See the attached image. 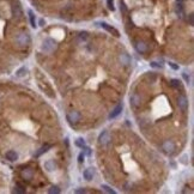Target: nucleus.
Here are the masks:
<instances>
[{"label":"nucleus","mask_w":194,"mask_h":194,"mask_svg":"<svg viewBox=\"0 0 194 194\" xmlns=\"http://www.w3.org/2000/svg\"><path fill=\"white\" fill-rule=\"evenodd\" d=\"M30 41H31L30 36L28 35L26 32H20L16 37V42H17V44H19L20 47H26V46H29Z\"/></svg>","instance_id":"1"},{"label":"nucleus","mask_w":194,"mask_h":194,"mask_svg":"<svg viewBox=\"0 0 194 194\" xmlns=\"http://www.w3.org/2000/svg\"><path fill=\"white\" fill-rule=\"evenodd\" d=\"M162 150L165 153H168V155H172V153L175 151V144H174V141H172V140H165L163 144H162Z\"/></svg>","instance_id":"2"},{"label":"nucleus","mask_w":194,"mask_h":194,"mask_svg":"<svg viewBox=\"0 0 194 194\" xmlns=\"http://www.w3.org/2000/svg\"><path fill=\"white\" fill-rule=\"evenodd\" d=\"M55 47H56V43H55V41L54 40H52V38H47L46 41L43 42V46H42V49L44 50V52H53V50L55 49Z\"/></svg>","instance_id":"3"},{"label":"nucleus","mask_w":194,"mask_h":194,"mask_svg":"<svg viewBox=\"0 0 194 194\" xmlns=\"http://www.w3.org/2000/svg\"><path fill=\"white\" fill-rule=\"evenodd\" d=\"M98 143L102 146H107L110 143V134L108 131H103L98 137Z\"/></svg>","instance_id":"4"},{"label":"nucleus","mask_w":194,"mask_h":194,"mask_svg":"<svg viewBox=\"0 0 194 194\" xmlns=\"http://www.w3.org/2000/svg\"><path fill=\"white\" fill-rule=\"evenodd\" d=\"M178 106H179V108L182 112H187V109H188V100H187L186 96L181 95V96L178 97Z\"/></svg>","instance_id":"5"},{"label":"nucleus","mask_w":194,"mask_h":194,"mask_svg":"<svg viewBox=\"0 0 194 194\" xmlns=\"http://www.w3.org/2000/svg\"><path fill=\"white\" fill-rule=\"evenodd\" d=\"M134 48H135V50L138 53H140V54H145L146 52H147V44L144 42V41H135L134 42Z\"/></svg>","instance_id":"6"},{"label":"nucleus","mask_w":194,"mask_h":194,"mask_svg":"<svg viewBox=\"0 0 194 194\" xmlns=\"http://www.w3.org/2000/svg\"><path fill=\"white\" fill-rule=\"evenodd\" d=\"M12 15L15 16V18H22L23 11H22V7L18 1H15L12 4Z\"/></svg>","instance_id":"7"},{"label":"nucleus","mask_w":194,"mask_h":194,"mask_svg":"<svg viewBox=\"0 0 194 194\" xmlns=\"http://www.w3.org/2000/svg\"><path fill=\"white\" fill-rule=\"evenodd\" d=\"M81 114H79L78 112H70L67 114V120L70 121L71 123H77L81 121Z\"/></svg>","instance_id":"8"},{"label":"nucleus","mask_w":194,"mask_h":194,"mask_svg":"<svg viewBox=\"0 0 194 194\" xmlns=\"http://www.w3.org/2000/svg\"><path fill=\"white\" fill-rule=\"evenodd\" d=\"M101 26L103 28V29H106L108 32H110L112 35H114L115 37H119L120 36V34H119V31L115 29V28H113V26H110L109 24H107V23H101Z\"/></svg>","instance_id":"9"},{"label":"nucleus","mask_w":194,"mask_h":194,"mask_svg":"<svg viewBox=\"0 0 194 194\" xmlns=\"http://www.w3.org/2000/svg\"><path fill=\"white\" fill-rule=\"evenodd\" d=\"M20 175H22V178L24 179V180H31L32 179V176H34V170L32 169H23L22 170V173H20Z\"/></svg>","instance_id":"10"},{"label":"nucleus","mask_w":194,"mask_h":194,"mask_svg":"<svg viewBox=\"0 0 194 194\" xmlns=\"http://www.w3.org/2000/svg\"><path fill=\"white\" fill-rule=\"evenodd\" d=\"M5 156H6V159H9L10 162H15V161H17V159H18V153H17L16 151H13V150L7 151Z\"/></svg>","instance_id":"11"},{"label":"nucleus","mask_w":194,"mask_h":194,"mask_svg":"<svg viewBox=\"0 0 194 194\" xmlns=\"http://www.w3.org/2000/svg\"><path fill=\"white\" fill-rule=\"evenodd\" d=\"M121 112H122V104H117V106L115 107V109H114V110L110 113L109 119H115Z\"/></svg>","instance_id":"12"},{"label":"nucleus","mask_w":194,"mask_h":194,"mask_svg":"<svg viewBox=\"0 0 194 194\" xmlns=\"http://www.w3.org/2000/svg\"><path fill=\"white\" fill-rule=\"evenodd\" d=\"M83 175H84V179H85V180H88V181L92 180V178H94V170H92V168L85 169L84 173H83Z\"/></svg>","instance_id":"13"},{"label":"nucleus","mask_w":194,"mask_h":194,"mask_svg":"<svg viewBox=\"0 0 194 194\" xmlns=\"http://www.w3.org/2000/svg\"><path fill=\"white\" fill-rule=\"evenodd\" d=\"M120 61H121L122 65L127 66V65L131 64V58H129L127 54H121V55H120Z\"/></svg>","instance_id":"14"},{"label":"nucleus","mask_w":194,"mask_h":194,"mask_svg":"<svg viewBox=\"0 0 194 194\" xmlns=\"http://www.w3.org/2000/svg\"><path fill=\"white\" fill-rule=\"evenodd\" d=\"M140 100H139V97L137 96V95H133V96H131V104H132V107L133 108H138V106L140 104V102H139Z\"/></svg>","instance_id":"15"},{"label":"nucleus","mask_w":194,"mask_h":194,"mask_svg":"<svg viewBox=\"0 0 194 194\" xmlns=\"http://www.w3.org/2000/svg\"><path fill=\"white\" fill-rule=\"evenodd\" d=\"M44 168L47 169V172H53L55 169V163L54 161H47L44 163Z\"/></svg>","instance_id":"16"},{"label":"nucleus","mask_w":194,"mask_h":194,"mask_svg":"<svg viewBox=\"0 0 194 194\" xmlns=\"http://www.w3.org/2000/svg\"><path fill=\"white\" fill-rule=\"evenodd\" d=\"M50 147H52V146H50V145H44L43 147H41V149H40L37 152H36V155H35V157H40V156H41L42 155V153H44V152H47L49 149H50Z\"/></svg>","instance_id":"17"},{"label":"nucleus","mask_w":194,"mask_h":194,"mask_svg":"<svg viewBox=\"0 0 194 194\" xmlns=\"http://www.w3.org/2000/svg\"><path fill=\"white\" fill-rule=\"evenodd\" d=\"M29 19H30V24H31V26L32 28H35L36 26V19H35V15H34V12L32 11H29Z\"/></svg>","instance_id":"18"},{"label":"nucleus","mask_w":194,"mask_h":194,"mask_svg":"<svg viewBox=\"0 0 194 194\" xmlns=\"http://www.w3.org/2000/svg\"><path fill=\"white\" fill-rule=\"evenodd\" d=\"M26 72H28L26 68H25V67H22V68H19V70L16 72V76L19 77V78H22V77H24V76L26 75Z\"/></svg>","instance_id":"19"},{"label":"nucleus","mask_w":194,"mask_h":194,"mask_svg":"<svg viewBox=\"0 0 194 194\" xmlns=\"http://www.w3.org/2000/svg\"><path fill=\"white\" fill-rule=\"evenodd\" d=\"M76 145L78 147H81V149H85V147H86V145H85V141H84L83 138H78L76 140Z\"/></svg>","instance_id":"20"},{"label":"nucleus","mask_w":194,"mask_h":194,"mask_svg":"<svg viewBox=\"0 0 194 194\" xmlns=\"http://www.w3.org/2000/svg\"><path fill=\"white\" fill-rule=\"evenodd\" d=\"M102 189H103L104 192H107V193L115 194V191H114V189H112V188H110L109 186H107V185H102Z\"/></svg>","instance_id":"21"},{"label":"nucleus","mask_w":194,"mask_h":194,"mask_svg":"<svg viewBox=\"0 0 194 194\" xmlns=\"http://www.w3.org/2000/svg\"><path fill=\"white\" fill-rule=\"evenodd\" d=\"M13 192H15V193H25V189L23 188V186H20L19 183H17Z\"/></svg>","instance_id":"22"},{"label":"nucleus","mask_w":194,"mask_h":194,"mask_svg":"<svg viewBox=\"0 0 194 194\" xmlns=\"http://www.w3.org/2000/svg\"><path fill=\"white\" fill-rule=\"evenodd\" d=\"M172 86L176 88V89H179L181 86V83H180L179 79H172Z\"/></svg>","instance_id":"23"},{"label":"nucleus","mask_w":194,"mask_h":194,"mask_svg":"<svg viewBox=\"0 0 194 194\" xmlns=\"http://www.w3.org/2000/svg\"><path fill=\"white\" fill-rule=\"evenodd\" d=\"M107 5H108V9H109V10H112V11L115 10V7H114V1H113V0H107Z\"/></svg>","instance_id":"24"},{"label":"nucleus","mask_w":194,"mask_h":194,"mask_svg":"<svg viewBox=\"0 0 194 194\" xmlns=\"http://www.w3.org/2000/svg\"><path fill=\"white\" fill-rule=\"evenodd\" d=\"M120 9L122 10V12H123V13H126V12H127V7H126V5H125V3H123V1H120Z\"/></svg>","instance_id":"25"},{"label":"nucleus","mask_w":194,"mask_h":194,"mask_svg":"<svg viewBox=\"0 0 194 194\" xmlns=\"http://www.w3.org/2000/svg\"><path fill=\"white\" fill-rule=\"evenodd\" d=\"M49 193H55V194H59L60 193V189H59V188L58 187H52V188H50V189H49Z\"/></svg>","instance_id":"26"},{"label":"nucleus","mask_w":194,"mask_h":194,"mask_svg":"<svg viewBox=\"0 0 194 194\" xmlns=\"http://www.w3.org/2000/svg\"><path fill=\"white\" fill-rule=\"evenodd\" d=\"M150 65H151L152 67H155V68H162V67H163V65H159L158 62H155V61H153V62H151Z\"/></svg>","instance_id":"27"},{"label":"nucleus","mask_w":194,"mask_h":194,"mask_svg":"<svg viewBox=\"0 0 194 194\" xmlns=\"http://www.w3.org/2000/svg\"><path fill=\"white\" fill-rule=\"evenodd\" d=\"M83 161H84V153H79V156H78V162L82 163Z\"/></svg>","instance_id":"28"},{"label":"nucleus","mask_w":194,"mask_h":194,"mask_svg":"<svg viewBox=\"0 0 194 194\" xmlns=\"http://www.w3.org/2000/svg\"><path fill=\"white\" fill-rule=\"evenodd\" d=\"M182 76H183L185 81H186L187 83H189V76H187V73H186V72H185V73H182Z\"/></svg>","instance_id":"29"},{"label":"nucleus","mask_w":194,"mask_h":194,"mask_svg":"<svg viewBox=\"0 0 194 194\" xmlns=\"http://www.w3.org/2000/svg\"><path fill=\"white\" fill-rule=\"evenodd\" d=\"M169 65L172 66V68H174V70H179V66L175 65V64H173V62H169Z\"/></svg>","instance_id":"30"},{"label":"nucleus","mask_w":194,"mask_h":194,"mask_svg":"<svg viewBox=\"0 0 194 194\" xmlns=\"http://www.w3.org/2000/svg\"><path fill=\"white\" fill-rule=\"evenodd\" d=\"M76 193H85V189H77Z\"/></svg>","instance_id":"31"},{"label":"nucleus","mask_w":194,"mask_h":194,"mask_svg":"<svg viewBox=\"0 0 194 194\" xmlns=\"http://www.w3.org/2000/svg\"><path fill=\"white\" fill-rule=\"evenodd\" d=\"M40 25H41V26L44 25V20H43V19H40Z\"/></svg>","instance_id":"32"}]
</instances>
